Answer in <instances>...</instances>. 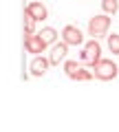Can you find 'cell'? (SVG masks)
I'll use <instances>...</instances> for the list:
<instances>
[{
  "instance_id": "277c9868",
  "label": "cell",
  "mask_w": 119,
  "mask_h": 132,
  "mask_svg": "<svg viewBox=\"0 0 119 132\" xmlns=\"http://www.w3.org/2000/svg\"><path fill=\"white\" fill-rule=\"evenodd\" d=\"M46 46H49V44L40 38V33H38V35H35V33H33V35H24V51L31 53V55H42Z\"/></svg>"
},
{
  "instance_id": "9c48e42d",
  "label": "cell",
  "mask_w": 119,
  "mask_h": 132,
  "mask_svg": "<svg viewBox=\"0 0 119 132\" xmlns=\"http://www.w3.org/2000/svg\"><path fill=\"white\" fill-rule=\"evenodd\" d=\"M40 38H42L46 44H55V40H57V31H55L53 27H44L42 31H40Z\"/></svg>"
},
{
  "instance_id": "7c38bea8",
  "label": "cell",
  "mask_w": 119,
  "mask_h": 132,
  "mask_svg": "<svg viewBox=\"0 0 119 132\" xmlns=\"http://www.w3.org/2000/svg\"><path fill=\"white\" fill-rule=\"evenodd\" d=\"M101 9H104V13L113 15V13H117L119 5H117V0H101Z\"/></svg>"
},
{
  "instance_id": "3957f363",
  "label": "cell",
  "mask_w": 119,
  "mask_h": 132,
  "mask_svg": "<svg viewBox=\"0 0 119 132\" xmlns=\"http://www.w3.org/2000/svg\"><path fill=\"white\" fill-rule=\"evenodd\" d=\"M99 60H101V46H99V42L93 38L91 42L84 46V51H82V55H80V62L86 64V66H95Z\"/></svg>"
},
{
  "instance_id": "8fae6325",
  "label": "cell",
  "mask_w": 119,
  "mask_h": 132,
  "mask_svg": "<svg viewBox=\"0 0 119 132\" xmlns=\"http://www.w3.org/2000/svg\"><path fill=\"white\" fill-rule=\"evenodd\" d=\"M35 33V20L24 11V35H33Z\"/></svg>"
},
{
  "instance_id": "8992f818",
  "label": "cell",
  "mask_w": 119,
  "mask_h": 132,
  "mask_svg": "<svg viewBox=\"0 0 119 132\" xmlns=\"http://www.w3.org/2000/svg\"><path fill=\"white\" fill-rule=\"evenodd\" d=\"M24 11H27V13L35 20V22H44V20L49 18V9L40 2V0H31V2L24 7Z\"/></svg>"
},
{
  "instance_id": "52a82bcc",
  "label": "cell",
  "mask_w": 119,
  "mask_h": 132,
  "mask_svg": "<svg viewBox=\"0 0 119 132\" xmlns=\"http://www.w3.org/2000/svg\"><path fill=\"white\" fill-rule=\"evenodd\" d=\"M49 66H51V60H49V57H42V55L33 57L31 66H29V71H31V77H42V75H46Z\"/></svg>"
},
{
  "instance_id": "30bf717a",
  "label": "cell",
  "mask_w": 119,
  "mask_h": 132,
  "mask_svg": "<svg viewBox=\"0 0 119 132\" xmlns=\"http://www.w3.org/2000/svg\"><path fill=\"white\" fill-rule=\"evenodd\" d=\"M93 77H95V75H93L91 71H86V68H77V73L71 77V79L73 81H91Z\"/></svg>"
},
{
  "instance_id": "4fadbf2b",
  "label": "cell",
  "mask_w": 119,
  "mask_h": 132,
  "mask_svg": "<svg viewBox=\"0 0 119 132\" xmlns=\"http://www.w3.org/2000/svg\"><path fill=\"white\" fill-rule=\"evenodd\" d=\"M108 48L113 55H119V33H113L108 35Z\"/></svg>"
},
{
  "instance_id": "7a4b0ae2",
  "label": "cell",
  "mask_w": 119,
  "mask_h": 132,
  "mask_svg": "<svg viewBox=\"0 0 119 132\" xmlns=\"http://www.w3.org/2000/svg\"><path fill=\"white\" fill-rule=\"evenodd\" d=\"M93 68H95V77L99 81H110L115 77H119V66L113 60H99Z\"/></svg>"
},
{
  "instance_id": "5bb4252c",
  "label": "cell",
  "mask_w": 119,
  "mask_h": 132,
  "mask_svg": "<svg viewBox=\"0 0 119 132\" xmlns=\"http://www.w3.org/2000/svg\"><path fill=\"white\" fill-rule=\"evenodd\" d=\"M77 68H80V66H77V62H73V60H66L64 62V73H66L68 77H73L77 73Z\"/></svg>"
},
{
  "instance_id": "ba28073f",
  "label": "cell",
  "mask_w": 119,
  "mask_h": 132,
  "mask_svg": "<svg viewBox=\"0 0 119 132\" xmlns=\"http://www.w3.org/2000/svg\"><path fill=\"white\" fill-rule=\"evenodd\" d=\"M66 55H68V44L66 42H60V44H53L51 48V66H60V62H66Z\"/></svg>"
},
{
  "instance_id": "6da1fadb",
  "label": "cell",
  "mask_w": 119,
  "mask_h": 132,
  "mask_svg": "<svg viewBox=\"0 0 119 132\" xmlns=\"http://www.w3.org/2000/svg\"><path fill=\"white\" fill-rule=\"evenodd\" d=\"M108 29H110V15L108 13H101V15H93L88 20V35L95 40L106 38L108 35Z\"/></svg>"
},
{
  "instance_id": "5b68a950",
  "label": "cell",
  "mask_w": 119,
  "mask_h": 132,
  "mask_svg": "<svg viewBox=\"0 0 119 132\" xmlns=\"http://www.w3.org/2000/svg\"><path fill=\"white\" fill-rule=\"evenodd\" d=\"M62 40L68 46H80V44L84 42V35H82V31L75 24H66V27L62 29Z\"/></svg>"
},
{
  "instance_id": "9a60e30c",
  "label": "cell",
  "mask_w": 119,
  "mask_h": 132,
  "mask_svg": "<svg viewBox=\"0 0 119 132\" xmlns=\"http://www.w3.org/2000/svg\"><path fill=\"white\" fill-rule=\"evenodd\" d=\"M29 2H31V0H29Z\"/></svg>"
}]
</instances>
